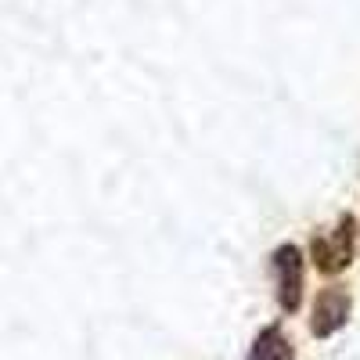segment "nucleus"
Wrapping results in <instances>:
<instances>
[{"mask_svg":"<svg viewBox=\"0 0 360 360\" xmlns=\"http://www.w3.org/2000/svg\"><path fill=\"white\" fill-rule=\"evenodd\" d=\"M245 360H295V342L288 339L285 324L274 321V324H263L252 346H249V356Z\"/></svg>","mask_w":360,"mask_h":360,"instance_id":"obj_4","label":"nucleus"},{"mask_svg":"<svg viewBox=\"0 0 360 360\" xmlns=\"http://www.w3.org/2000/svg\"><path fill=\"white\" fill-rule=\"evenodd\" d=\"M266 266L274 274V295L281 314H299L303 307V288H307V259L295 242H281L266 256Z\"/></svg>","mask_w":360,"mask_h":360,"instance_id":"obj_2","label":"nucleus"},{"mask_svg":"<svg viewBox=\"0 0 360 360\" xmlns=\"http://www.w3.org/2000/svg\"><path fill=\"white\" fill-rule=\"evenodd\" d=\"M349 314H353V292L346 285H324L310 310V335L314 339L339 335L349 324Z\"/></svg>","mask_w":360,"mask_h":360,"instance_id":"obj_3","label":"nucleus"},{"mask_svg":"<svg viewBox=\"0 0 360 360\" xmlns=\"http://www.w3.org/2000/svg\"><path fill=\"white\" fill-rule=\"evenodd\" d=\"M310 256H314V266L321 270L324 278H335L353 263L356 256V217L353 213H339L332 227H321L314 238H310Z\"/></svg>","mask_w":360,"mask_h":360,"instance_id":"obj_1","label":"nucleus"}]
</instances>
